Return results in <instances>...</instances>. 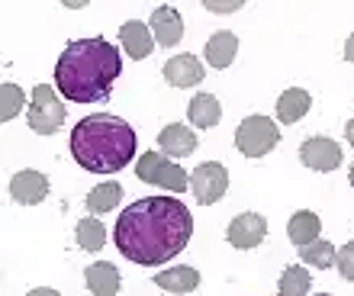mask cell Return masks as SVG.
<instances>
[{"mask_svg": "<svg viewBox=\"0 0 354 296\" xmlns=\"http://www.w3.org/2000/svg\"><path fill=\"white\" fill-rule=\"evenodd\" d=\"M190 235H194V219L177 196H149L122 210L113 241L132 264L158 268L187 248Z\"/></svg>", "mask_w": 354, "mask_h": 296, "instance_id": "6da1fadb", "label": "cell"}, {"mask_svg": "<svg viewBox=\"0 0 354 296\" xmlns=\"http://www.w3.org/2000/svg\"><path fill=\"white\" fill-rule=\"evenodd\" d=\"M319 296H332V293H319Z\"/></svg>", "mask_w": 354, "mask_h": 296, "instance_id": "4dcf8cb0", "label": "cell"}, {"mask_svg": "<svg viewBox=\"0 0 354 296\" xmlns=\"http://www.w3.org/2000/svg\"><path fill=\"white\" fill-rule=\"evenodd\" d=\"M136 174L139 181L145 184H155V187H165V190H174V194H184L187 187H190V177H187L184 167H177L168 155H161V151H145L139 158V165H136Z\"/></svg>", "mask_w": 354, "mask_h": 296, "instance_id": "5b68a950", "label": "cell"}, {"mask_svg": "<svg viewBox=\"0 0 354 296\" xmlns=\"http://www.w3.org/2000/svg\"><path fill=\"white\" fill-rule=\"evenodd\" d=\"M46 194H48V177L39 174V171H19V174L10 181V196L23 206L42 203Z\"/></svg>", "mask_w": 354, "mask_h": 296, "instance_id": "30bf717a", "label": "cell"}, {"mask_svg": "<svg viewBox=\"0 0 354 296\" xmlns=\"http://www.w3.org/2000/svg\"><path fill=\"white\" fill-rule=\"evenodd\" d=\"M345 62H354V33L348 36V42H345Z\"/></svg>", "mask_w": 354, "mask_h": 296, "instance_id": "83f0119b", "label": "cell"}, {"mask_svg": "<svg viewBox=\"0 0 354 296\" xmlns=\"http://www.w3.org/2000/svg\"><path fill=\"white\" fill-rule=\"evenodd\" d=\"M319 229H322L319 216L309 213V210H299V213H293V219H290L287 235L297 248H306V245H313V241L319 239Z\"/></svg>", "mask_w": 354, "mask_h": 296, "instance_id": "ac0fdd59", "label": "cell"}, {"mask_svg": "<svg viewBox=\"0 0 354 296\" xmlns=\"http://www.w3.org/2000/svg\"><path fill=\"white\" fill-rule=\"evenodd\" d=\"M155 284L168 293H190L200 287V270L194 268H174V270H161L155 274Z\"/></svg>", "mask_w": 354, "mask_h": 296, "instance_id": "ffe728a7", "label": "cell"}, {"mask_svg": "<svg viewBox=\"0 0 354 296\" xmlns=\"http://www.w3.org/2000/svg\"><path fill=\"white\" fill-rule=\"evenodd\" d=\"M309 107H313L309 91H303V87H290V91L280 93V100H277V120L290 126V122L303 120V116L309 113Z\"/></svg>", "mask_w": 354, "mask_h": 296, "instance_id": "2e32d148", "label": "cell"}, {"mask_svg": "<svg viewBox=\"0 0 354 296\" xmlns=\"http://www.w3.org/2000/svg\"><path fill=\"white\" fill-rule=\"evenodd\" d=\"M187 116L200 129H213L216 122L223 120V107H219V100H216L213 93H196L194 100H190V107H187Z\"/></svg>", "mask_w": 354, "mask_h": 296, "instance_id": "e0dca14e", "label": "cell"}, {"mask_svg": "<svg viewBox=\"0 0 354 296\" xmlns=\"http://www.w3.org/2000/svg\"><path fill=\"white\" fill-rule=\"evenodd\" d=\"M335 264H338V270H342V277H345V280H354V241H348L345 248L338 251Z\"/></svg>", "mask_w": 354, "mask_h": 296, "instance_id": "484cf974", "label": "cell"}, {"mask_svg": "<svg viewBox=\"0 0 354 296\" xmlns=\"http://www.w3.org/2000/svg\"><path fill=\"white\" fill-rule=\"evenodd\" d=\"M132 155H136V132L120 116L97 113V116H84L71 129V158L84 171L113 174L129 165Z\"/></svg>", "mask_w": 354, "mask_h": 296, "instance_id": "3957f363", "label": "cell"}, {"mask_svg": "<svg viewBox=\"0 0 354 296\" xmlns=\"http://www.w3.org/2000/svg\"><path fill=\"white\" fill-rule=\"evenodd\" d=\"M190 190L200 200V206H213L219 203L229 190V171L219 161H203L200 167H194L190 174Z\"/></svg>", "mask_w": 354, "mask_h": 296, "instance_id": "52a82bcc", "label": "cell"}, {"mask_svg": "<svg viewBox=\"0 0 354 296\" xmlns=\"http://www.w3.org/2000/svg\"><path fill=\"white\" fill-rule=\"evenodd\" d=\"M345 139L354 145V120H348V126H345Z\"/></svg>", "mask_w": 354, "mask_h": 296, "instance_id": "f1b7e54d", "label": "cell"}, {"mask_svg": "<svg viewBox=\"0 0 354 296\" xmlns=\"http://www.w3.org/2000/svg\"><path fill=\"white\" fill-rule=\"evenodd\" d=\"M77 245L84 251H100L106 245V229L100 219H81L77 222Z\"/></svg>", "mask_w": 354, "mask_h": 296, "instance_id": "603a6c76", "label": "cell"}, {"mask_svg": "<svg viewBox=\"0 0 354 296\" xmlns=\"http://www.w3.org/2000/svg\"><path fill=\"white\" fill-rule=\"evenodd\" d=\"M29 129L39 132V136H52L65 126V107L55 97V87L48 84H39L32 87V100H29Z\"/></svg>", "mask_w": 354, "mask_h": 296, "instance_id": "8992f818", "label": "cell"}, {"mask_svg": "<svg viewBox=\"0 0 354 296\" xmlns=\"http://www.w3.org/2000/svg\"><path fill=\"white\" fill-rule=\"evenodd\" d=\"M149 29L155 33V42L165 48L177 46L180 39H184V19H180V13H177L174 7H158L155 13H151L149 19Z\"/></svg>", "mask_w": 354, "mask_h": 296, "instance_id": "8fae6325", "label": "cell"}, {"mask_svg": "<svg viewBox=\"0 0 354 296\" xmlns=\"http://www.w3.org/2000/svg\"><path fill=\"white\" fill-rule=\"evenodd\" d=\"M348 177H351V187H354V165H351V174H348Z\"/></svg>", "mask_w": 354, "mask_h": 296, "instance_id": "f546056e", "label": "cell"}, {"mask_svg": "<svg viewBox=\"0 0 354 296\" xmlns=\"http://www.w3.org/2000/svg\"><path fill=\"white\" fill-rule=\"evenodd\" d=\"M158 145H161V155L168 158H187L196 151V136L187 126H180V122H171V126H165L158 136Z\"/></svg>", "mask_w": 354, "mask_h": 296, "instance_id": "5bb4252c", "label": "cell"}, {"mask_svg": "<svg viewBox=\"0 0 354 296\" xmlns=\"http://www.w3.org/2000/svg\"><path fill=\"white\" fill-rule=\"evenodd\" d=\"M161 74L174 87H196V84L203 81V65H200L196 55H174L161 65Z\"/></svg>", "mask_w": 354, "mask_h": 296, "instance_id": "7c38bea8", "label": "cell"}, {"mask_svg": "<svg viewBox=\"0 0 354 296\" xmlns=\"http://www.w3.org/2000/svg\"><path fill=\"white\" fill-rule=\"evenodd\" d=\"M309 287H313V274L303 270L299 264L283 270V277H280V296H306Z\"/></svg>", "mask_w": 354, "mask_h": 296, "instance_id": "7402d4cb", "label": "cell"}, {"mask_svg": "<svg viewBox=\"0 0 354 296\" xmlns=\"http://www.w3.org/2000/svg\"><path fill=\"white\" fill-rule=\"evenodd\" d=\"M225 235H229V245H232V248L252 251V248H258L264 241V235H268V222L258 213H242L229 222V232H225Z\"/></svg>", "mask_w": 354, "mask_h": 296, "instance_id": "ba28073f", "label": "cell"}, {"mask_svg": "<svg viewBox=\"0 0 354 296\" xmlns=\"http://www.w3.org/2000/svg\"><path fill=\"white\" fill-rule=\"evenodd\" d=\"M26 296H62L58 290H48V287H36V290H29Z\"/></svg>", "mask_w": 354, "mask_h": 296, "instance_id": "4316f807", "label": "cell"}, {"mask_svg": "<svg viewBox=\"0 0 354 296\" xmlns=\"http://www.w3.org/2000/svg\"><path fill=\"white\" fill-rule=\"evenodd\" d=\"M299 255H303V261L313 264V268H332L338 258L335 245H332V241H322V239H316L313 245H306V248H299Z\"/></svg>", "mask_w": 354, "mask_h": 296, "instance_id": "d4e9b609", "label": "cell"}, {"mask_svg": "<svg viewBox=\"0 0 354 296\" xmlns=\"http://www.w3.org/2000/svg\"><path fill=\"white\" fill-rule=\"evenodd\" d=\"M277 142H280V132H277V122L270 116H248L235 129V145L248 158H264L268 151L277 148Z\"/></svg>", "mask_w": 354, "mask_h": 296, "instance_id": "277c9868", "label": "cell"}, {"mask_svg": "<svg viewBox=\"0 0 354 296\" xmlns=\"http://www.w3.org/2000/svg\"><path fill=\"white\" fill-rule=\"evenodd\" d=\"M299 158L313 171H335L342 165V148H338V142L328 139V136H313V139L303 142Z\"/></svg>", "mask_w": 354, "mask_h": 296, "instance_id": "9c48e42d", "label": "cell"}, {"mask_svg": "<svg viewBox=\"0 0 354 296\" xmlns=\"http://www.w3.org/2000/svg\"><path fill=\"white\" fill-rule=\"evenodd\" d=\"M122 71L120 48L106 39H77L55 65V87L71 103H93L106 97Z\"/></svg>", "mask_w": 354, "mask_h": 296, "instance_id": "7a4b0ae2", "label": "cell"}, {"mask_svg": "<svg viewBox=\"0 0 354 296\" xmlns=\"http://www.w3.org/2000/svg\"><path fill=\"white\" fill-rule=\"evenodd\" d=\"M23 107H26V93L19 91V84H3L0 87V120H17Z\"/></svg>", "mask_w": 354, "mask_h": 296, "instance_id": "cb8c5ba5", "label": "cell"}, {"mask_svg": "<svg viewBox=\"0 0 354 296\" xmlns=\"http://www.w3.org/2000/svg\"><path fill=\"white\" fill-rule=\"evenodd\" d=\"M235 52H239V39H235L232 33H216V36L206 42V62L213 68H219V71H225V68L232 65Z\"/></svg>", "mask_w": 354, "mask_h": 296, "instance_id": "d6986e66", "label": "cell"}, {"mask_svg": "<svg viewBox=\"0 0 354 296\" xmlns=\"http://www.w3.org/2000/svg\"><path fill=\"white\" fill-rule=\"evenodd\" d=\"M120 39H122V48L129 52V58H136V62H142V58H149L151 52H155V33H151L142 19H129V23H122L120 29Z\"/></svg>", "mask_w": 354, "mask_h": 296, "instance_id": "4fadbf2b", "label": "cell"}, {"mask_svg": "<svg viewBox=\"0 0 354 296\" xmlns=\"http://www.w3.org/2000/svg\"><path fill=\"white\" fill-rule=\"evenodd\" d=\"M120 200H122V187L110 181V184L93 187L91 194H87V210H91V213H97V216H103V213H110V210H116V206H120Z\"/></svg>", "mask_w": 354, "mask_h": 296, "instance_id": "44dd1931", "label": "cell"}, {"mask_svg": "<svg viewBox=\"0 0 354 296\" xmlns=\"http://www.w3.org/2000/svg\"><path fill=\"white\" fill-rule=\"evenodd\" d=\"M84 280H87V290L93 296H116L120 293V270L113 268L110 261H97L91 268L84 270Z\"/></svg>", "mask_w": 354, "mask_h": 296, "instance_id": "9a60e30c", "label": "cell"}]
</instances>
